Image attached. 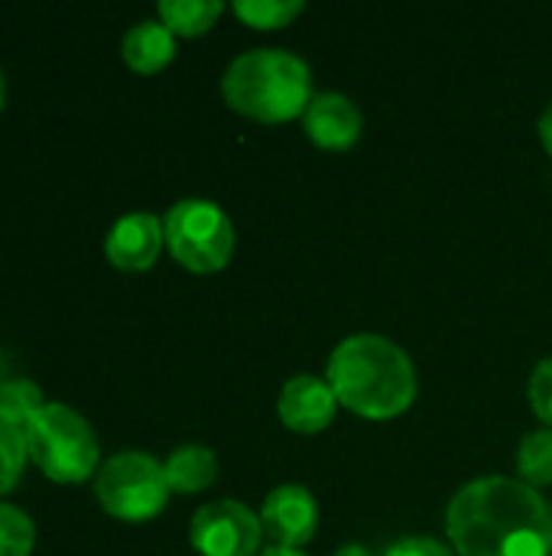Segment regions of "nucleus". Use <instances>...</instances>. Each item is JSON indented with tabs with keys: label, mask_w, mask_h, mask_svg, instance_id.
Wrapping results in <instances>:
<instances>
[{
	"label": "nucleus",
	"mask_w": 552,
	"mask_h": 556,
	"mask_svg": "<svg viewBox=\"0 0 552 556\" xmlns=\"http://www.w3.org/2000/svg\"><path fill=\"white\" fill-rule=\"evenodd\" d=\"M449 541L459 556H550L552 508L547 498L508 476L462 485L446 511Z\"/></svg>",
	"instance_id": "f257e3e1"
},
{
	"label": "nucleus",
	"mask_w": 552,
	"mask_h": 556,
	"mask_svg": "<svg viewBox=\"0 0 552 556\" xmlns=\"http://www.w3.org/2000/svg\"><path fill=\"white\" fill-rule=\"evenodd\" d=\"M325 381L342 407L368 420L400 417L420 391L410 355L387 336L358 332L335 345Z\"/></svg>",
	"instance_id": "f03ea898"
},
{
	"label": "nucleus",
	"mask_w": 552,
	"mask_h": 556,
	"mask_svg": "<svg viewBox=\"0 0 552 556\" xmlns=\"http://www.w3.org/2000/svg\"><path fill=\"white\" fill-rule=\"evenodd\" d=\"M221 94L238 114L280 124L306 114L312 101V68L290 49H247L224 68Z\"/></svg>",
	"instance_id": "7ed1b4c3"
},
{
	"label": "nucleus",
	"mask_w": 552,
	"mask_h": 556,
	"mask_svg": "<svg viewBox=\"0 0 552 556\" xmlns=\"http://www.w3.org/2000/svg\"><path fill=\"white\" fill-rule=\"evenodd\" d=\"M26 453L59 485L88 482L101 469L94 427L68 404H49L26 424Z\"/></svg>",
	"instance_id": "20e7f679"
},
{
	"label": "nucleus",
	"mask_w": 552,
	"mask_h": 556,
	"mask_svg": "<svg viewBox=\"0 0 552 556\" xmlns=\"http://www.w3.org/2000/svg\"><path fill=\"white\" fill-rule=\"evenodd\" d=\"M166 466L150 453H114L94 472V498L98 505L127 525L153 521L169 502Z\"/></svg>",
	"instance_id": "39448f33"
},
{
	"label": "nucleus",
	"mask_w": 552,
	"mask_h": 556,
	"mask_svg": "<svg viewBox=\"0 0 552 556\" xmlns=\"http://www.w3.org/2000/svg\"><path fill=\"white\" fill-rule=\"evenodd\" d=\"M166 248L169 254L195 274H215L228 267L238 235L234 222L218 202L208 199H182L163 215Z\"/></svg>",
	"instance_id": "423d86ee"
},
{
	"label": "nucleus",
	"mask_w": 552,
	"mask_h": 556,
	"mask_svg": "<svg viewBox=\"0 0 552 556\" xmlns=\"http://www.w3.org/2000/svg\"><path fill=\"white\" fill-rule=\"evenodd\" d=\"M189 541L202 556H257L264 544V525L247 505L221 498L192 515Z\"/></svg>",
	"instance_id": "0eeeda50"
},
{
	"label": "nucleus",
	"mask_w": 552,
	"mask_h": 556,
	"mask_svg": "<svg viewBox=\"0 0 552 556\" xmlns=\"http://www.w3.org/2000/svg\"><path fill=\"white\" fill-rule=\"evenodd\" d=\"M264 538L273 541V547H303L312 541L319 528V505L316 495L303 485H277L260 508Z\"/></svg>",
	"instance_id": "6e6552de"
},
{
	"label": "nucleus",
	"mask_w": 552,
	"mask_h": 556,
	"mask_svg": "<svg viewBox=\"0 0 552 556\" xmlns=\"http://www.w3.org/2000/svg\"><path fill=\"white\" fill-rule=\"evenodd\" d=\"M163 244H166L163 218H156L153 212H130L111 225V231L104 238V254H107L111 267L140 274L159 261Z\"/></svg>",
	"instance_id": "1a4fd4ad"
},
{
	"label": "nucleus",
	"mask_w": 552,
	"mask_h": 556,
	"mask_svg": "<svg viewBox=\"0 0 552 556\" xmlns=\"http://www.w3.org/2000/svg\"><path fill=\"white\" fill-rule=\"evenodd\" d=\"M280 420L296 433H319L335 420L338 397L319 375H296L283 384L277 401Z\"/></svg>",
	"instance_id": "9d476101"
},
{
	"label": "nucleus",
	"mask_w": 552,
	"mask_h": 556,
	"mask_svg": "<svg viewBox=\"0 0 552 556\" xmlns=\"http://www.w3.org/2000/svg\"><path fill=\"white\" fill-rule=\"evenodd\" d=\"M303 124L312 143L325 150H348L364 130V114L342 91H316L303 114Z\"/></svg>",
	"instance_id": "9b49d317"
},
{
	"label": "nucleus",
	"mask_w": 552,
	"mask_h": 556,
	"mask_svg": "<svg viewBox=\"0 0 552 556\" xmlns=\"http://www.w3.org/2000/svg\"><path fill=\"white\" fill-rule=\"evenodd\" d=\"M120 55L133 72L153 75V72H159V68H166L172 62L176 36L163 20H140L124 33Z\"/></svg>",
	"instance_id": "f8f14e48"
},
{
	"label": "nucleus",
	"mask_w": 552,
	"mask_h": 556,
	"mask_svg": "<svg viewBox=\"0 0 552 556\" xmlns=\"http://www.w3.org/2000/svg\"><path fill=\"white\" fill-rule=\"evenodd\" d=\"M163 466H166L169 489L179 492V495L205 492L218 479V456L208 446H202V443H182V446H176Z\"/></svg>",
	"instance_id": "ddd939ff"
},
{
	"label": "nucleus",
	"mask_w": 552,
	"mask_h": 556,
	"mask_svg": "<svg viewBox=\"0 0 552 556\" xmlns=\"http://www.w3.org/2000/svg\"><path fill=\"white\" fill-rule=\"evenodd\" d=\"M224 13L221 0H163L159 20L172 29V36H202Z\"/></svg>",
	"instance_id": "4468645a"
},
{
	"label": "nucleus",
	"mask_w": 552,
	"mask_h": 556,
	"mask_svg": "<svg viewBox=\"0 0 552 556\" xmlns=\"http://www.w3.org/2000/svg\"><path fill=\"white\" fill-rule=\"evenodd\" d=\"M517 476L524 485L540 489L552 482V430H534L517 446Z\"/></svg>",
	"instance_id": "2eb2a0df"
},
{
	"label": "nucleus",
	"mask_w": 552,
	"mask_h": 556,
	"mask_svg": "<svg viewBox=\"0 0 552 556\" xmlns=\"http://www.w3.org/2000/svg\"><path fill=\"white\" fill-rule=\"evenodd\" d=\"M46 407L42 401V391L36 381L29 378H10V381H0V414L7 420H13L16 427L26 430V424Z\"/></svg>",
	"instance_id": "dca6fc26"
},
{
	"label": "nucleus",
	"mask_w": 552,
	"mask_h": 556,
	"mask_svg": "<svg viewBox=\"0 0 552 556\" xmlns=\"http://www.w3.org/2000/svg\"><path fill=\"white\" fill-rule=\"evenodd\" d=\"M26 459H29V453H26L23 427H16L13 420H7L0 414V495L16 489V482L23 479Z\"/></svg>",
	"instance_id": "f3484780"
},
{
	"label": "nucleus",
	"mask_w": 552,
	"mask_h": 556,
	"mask_svg": "<svg viewBox=\"0 0 552 556\" xmlns=\"http://www.w3.org/2000/svg\"><path fill=\"white\" fill-rule=\"evenodd\" d=\"M306 10L303 0H238L234 13L257 29H280Z\"/></svg>",
	"instance_id": "a211bd4d"
},
{
	"label": "nucleus",
	"mask_w": 552,
	"mask_h": 556,
	"mask_svg": "<svg viewBox=\"0 0 552 556\" xmlns=\"http://www.w3.org/2000/svg\"><path fill=\"white\" fill-rule=\"evenodd\" d=\"M33 547H36L33 518L16 505L0 502V556H29Z\"/></svg>",
	"instance_id": "6ab92c4d"
},
{
	"label": "nucleus",
	"mask_w": 552,
	"mask_h": 556,
	"mask_svg": "<svg viewBox=\"0 0 552 556\" xmlns=\"http://www.w3.org/2000/svg\"><path fill=\"white\" fill-rule=\"evenodd\" d=\"M530 404H534V414L543 424H550L552 430V355L543 358L530 375Z\"/></svg>",
	"instance_id": "aec40b11"
},
{
	"label": "nucleus",
	"mask_w": 552,
	"mask_h": 556,
	"mask_svg": "<svg viewBox=\"0 0 552 556\" xmlns=\"http://www.w3.org/2000/svg\"><path fill=\"white\" fill-rule=\"evenodd\" d=\"M384 556H452V551L436 538H403L390 544Z\"/></svg>",
	"instance_id": "412c9836"
},
{
	"label": "nucleus",
	"mask_w": 552,
	"mask_h": 556,
	"mask_svg": "<svg viewBox=\"0 0 552 556\" xmlns=\"http://www.w3.org/2000/svg\"><path fill=\"white\" fill-rule=\"evenodd\" d=\"M540 140H543V147L550 150V156H552V101L543 108V114H540Z\"/></svg>",
	"instance_id": "4be33fe9"
},
{
	"label": "nucleus",
	"mask_w": 552,
	"mask_h": 556,
	"mask_svg": "<svg viewBox=\"0 0 552 556\" xmlns=\"http://www.w3.org/2000/svg\"><path fill=\"white\" fill-rule=\"evenodd\" d=\"M335 556H374L368 547H361V544H345V547H338Z\"/></svg>",
	"instance_id": "5701e85b"
},
{
	"label": "nucleus",
	"mask_w": 552,
	"mask_h": 556,
	"mask_svg": "<svg viewBox=\"0 0 552 556\" xmlns=\"http://www.w3.org/2000/svg\"><path fill=\"white\" fill-rule=\"evenodd\" d=\"M257 556H309L303 551H290V547H264Z\"/></svg>",
	"instance_id": "b1692460"
},
{
	"label": "nucleus",
	"mask_w": 552,
	"mask_h": 556,
	"mask_svg": "<svg viewBox=\"0 0 552 556\" xmlns=\"http://www.w3.org/2000/svg\"><path fill=\"white\" fill-rule=\"evenodd\" d=\"M3 98H7V81H3V72H0V111H3Z\"/></svg>",
	"instance_id": "393cba45"
}]
</instances>
